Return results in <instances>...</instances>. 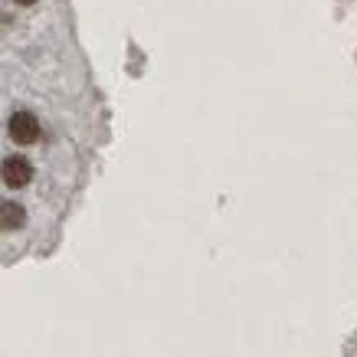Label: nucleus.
<instances>
[{"instance_id":"f257e3e1","label":"nucleus","mask_w":357,"mask_h":357,"mask_svg":"<svg viewBox=\"0 0 357 357\" xmlns=\"http://www.w3.org/2000/svg\"><path fill=\"white\" fill-rule=\"evenodd\" d=\"M7 135H10L13 144L33 148V144L40 141V119L30 115V112H17V115H10V121H7Z\"/></svg>"},{"instance_id":"7ed1b4c3","label":"nucleus","mask_w":357,"mask_h":357,"mask_svg":"<svg viewBox=\"0 0 357 357\" xmlns=\"http://www.w3.org/2000/svg\"><path fill=\"white\" fill-rule=\"evenodd\" d=\"M0 223H3V233L7 229H20L26 223V210L13 200H3V210H0Z\"/></svg>"},{"instance_id":"20e7f679","label":"nucleus","mask_w":357,"mask_h":357,"mask_svg":"<svg viewBox=\"0 0 357 357\" xmlns=\"http://www.w3.org/2000/svg\"><path fill=\"white\" fill-rule=\"evenodd\" d=\"M17 3H23V7H33V3H36V0H17Z\"/></svg>"},{"instance_id":"f03ea898","label":"nucleus","mask_w":357,"mask_h":357,"mask_svg":"<svg viewBox=\"0 0 357 357\" xmlns=\"http://www.w3.org/2000/svg\"><path fill=\"white\" fill-rule=\"evenodd\" d=\"M33 181V164L20 154H13V158H3V184L10 187V190H20Z\"/></svg>"}]
</instances>
